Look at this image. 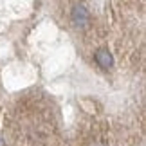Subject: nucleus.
I'll list each match as a JSON object with an SVG mask.
<instances>
[{
	"mask_svg": "<svg viewBox=\"0 0 146 146\" xmlns=\"http://www.w3.org/2000/svg\"><path fill=\"white\" fill-rule=\"evenodd\" d=\"M96 61L101 69H110L112 65H114V58H112V54L108 52V49H99L96 52Z\"/></svg>",
	"mask_w": 146,
	"mask_h": 146,
	"instance_id": "f03ea898",
	"label": "nucleus"
},
{
	"mask_svg": "<svg viewBox=\"0 0 146 146\" xmlns=\"http://www.w3.org/2000/svg\"><path fill=\"white\" fill-rule=\"evenodd\" d=\"M70 18H72V24L76 27H87L88 22H90V15H88V9L83 4H76L72 7Z\"/></svg>",
	"mask_w": 146,
	"mask_h": 146,
	"instance_id": "f257e3e1",
	"label": "nucleus"
}]
</instances>
